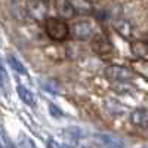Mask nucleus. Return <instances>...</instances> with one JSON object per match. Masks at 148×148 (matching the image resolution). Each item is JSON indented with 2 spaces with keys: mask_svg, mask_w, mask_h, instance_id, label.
<instances>
[{
  "mask_svg": "<svg viewBox=\"0 0 148 148\" xmlns=\"http://www.w3.org/2000/svg\"><path fill=\"white\" fill-rule=\"evenodd\" d=\"M45 31L49 39L53 42H64L70 37V25L61 18H46Z\"/></svg>",
  "mask_w": 148,
  "mask_h": 148,
  "instance_id": "f257e3e1",
  "label": "nucleus"
},
{
  "mask_svg": "<svg viewBox=\"0 0 148 148\" xmlns=\"http://www.w3.org/2000/svg\"><path fill=\"white\" fill-rule=\"evenodd\" d=\"M70 36H73V39L76 40H89L93 37V27L89 21L86 19H80L76 21L70 27Z\"/></svg>",
  "mask_w": 148,
  "mask_h": 148,
  "instance_id": "f03ea898",
  "label": "nucleus"
},
{
  "mask_svg": "<svg viewBox=\"0 0 148 148\" xmlns=\"http://www.w3.org/2000/svg\"><path fill=\"white\" fill-rule=\"evenodd\" d=\"M104 73L105 77L113 82H129L133 79V71L123 65H108Z\"/></svg>",
  "mask_w": 148,
  "mask_h": 148,
  "instance_id": "7ed1b4c3",
  "label": "nucleus"
},
{
  "mask_svg": "<svg viewBox=\"0 0 148 148\" xmlns=\"http://www.w3.org/2000/svg\"><path fill=\"white\" fill-rule=\"evenodd\" d=\"M90 47L92 51L99 55V56H108L113 53V45L110 43V40L102 34H93L90 40Z\"/></svg>",
  "mask_w": 148,
  "mask_h": 148,
  "instance_id": "20e7f679",
  "label": "nucleus"
},
{
  "mask_svg": "<svg viewBox=\"0 0 148 148\" xmlns=\"http://www.w3.org/2000/svg\"><path fill=\"white\" fill-rule=\"evenodd\" d=\"M130 123L139 129H148V110L136 108L130 113Z\"/></svg>",
  "mask_w": 148,
  "mask_h": 148,
  "instance_id": "39448f33",
  "label": "nucleus"
},
{
  "mask_svg": "<svg viewBox=\"0 0 148 148\" xmlns=\"http://www.w3.org/2000/svg\"><path fill=\"white\" fill-rule=\"evenodd\" d=\"M27 9H28V14L34 18V19H45L46 18V14H47V6L45 2H39V0H30L28 5H27Z\"/></svg>",
  "mask_w": 148,
  "mask_h": 148,
  "instance_id": "423d86ee",
  "label": "nucleus"
},
{
  "mask_svg": "<svg viewBox=\"0 0 148 148\" xmlns=\"http://www.w3.org/2000/svg\"><path fill=\"white\" fill-rule=\"evenodd\" d=\"M55 9L61 19H70L74 16V10L70 3V0H56L55 2Z\"/></svg>",
  "mask_w": 148,
  "mask_h": 148,
  "instance_id": "0eeeda50",
  "label": "nucleus"
},
{
  "mask_svg": "<svg viewBox=\"0 0 148 148\" xmlns=\"http://www.w3.org/2000/svg\"><path fill=\"white\" fill-rule=\"evenodd\" d=\"M74 14L79 15H89L93 12V5L90 0H70Z\"/></svg>",
  "mask_w": 148,
  "mask_h": 148,
  "instance_id": "6e6552de",
  "label": "nucleus"
},
{
  "mask_svg": "<svg viewBox=\"0 0 148 148\" xmlns=\"http://www.w3.org/2000/svg\"><path fill=\"white\" fill-rule=\"evenodd\" d=\"M132 53L139 59H148V43L144 40H138L132 43Z\"/></svg>",
  "mask_w": 148,
  "mask_h": 148,
  "instance_id": "1a4fd4ad",
  "label": "nucleus"
},
{
  "mask_svg": "<svg viewBox=\"0 0 148 148\" xmlns=\"http://www.w3.org/2000/svg\"><path fill=\"white\" fill-rule=\"evenodd\" d=\"M114 28L116 31L121 36V37H125V39H130L132 37V25H130V22L125 21V19H120V21H116L114 22Z\"/></svg>",
  "mask_w": 148,
  "mask_h": 148,
  "instance_id": "9d476101",
  "label": "nucleus"
},
{
  "mask_svg": "<svg viewBox=\"0 0 148 148\" xmlns=\"http://www.w3.org/2000/svg\"><path fill=\"white\" fill-rule=\"evenodd\" d=\"M16 92H18V96L21 98V101H22L24 104H27V105H30V107L34 105L36 101H34V96H33V93H31L30 89H27L25 86L19 84L18 88H16Z\"/></svg>",
  "mask_w": 148,
  "mask_h": 148,
  "instance_id": "9b49d317",
  "label": "nucleus"
},
{
  "mask_svg": "<svg viewBox=\"0 0 148 148\" xmlns=\"http://www.w3.org/2000/svg\"><path fill=\"white\" fill-rule=\"evenodd\" d=\"M8 62H9V65L12 67V70H14L15 73L21 74V76H25V74H27V68L24 67V64L21 62V61H19L15 55L9 53V55H8Z\"/></svg>",
  "mask_w": 148,
  "mask_h": 148,
  "instance_id": "f8f14e48",
  "label": "nucleus"
},
{
  "mask_svg": "<svg viewBox=\"0 0 148 148\" xmlns=\"http://www.w3.org/2000/svg\"><path fill=\"white\" fill-rule=\"evenodd\" d=\"M19 148H36V145L33 144V141L27 136H21L19 141Z\"/></svg>",
  "mask_w": 148,
  "mask_h": 148,
  "instance_id": "ddd939ff",
  "label": "nucleus"
},
{
  "mask_svg": "<svg viewBox=\"0 0 148 148\" xmlns=\"http://www.w3.org/2000/svg\"><path fill=\"white\" fill-rule=\"evenodd\" d=\"M47 148H67V147L62 145V144H59V142L55 141V139H49V141H47Z\"/></svg>",
  "mask_w": 148,
  "mask_h": 148,
  "instance_id": "4468645a",
  "label": "nucleus"
},
{
  "mask_svg": "<svg viewBox=\"0 0 148 148\" xmlns=\"http://www.w3.org/2000/svg\"><path fill=\"white\" fill-rule=\"evenodd\" d=\"M39 2H45V3H47V2H49V0H39Z\"/></svg>",
  "mask_w": 148,
  "mask_h": 148,
  "instance_id": "2eb2a0df",
  "label": "nucleus"
},
{
  "mask_svg": "<svg viewBox=\"0 0 148 148\" xmlns=\"http://www.w3.org/2000/svg\"><path fill=\"white\" fill-rule=\"evenodd\" d=\"M145 42H147V43H148V37H147V40H145Z\"/></svg>",
  "mask_w": 148,
  "mask_h": 148,
  "instance_id": "dca6fc26",
  "label": "nucleus"
}]
</instances>
